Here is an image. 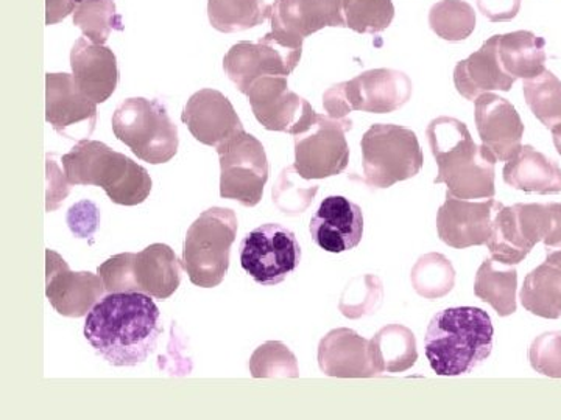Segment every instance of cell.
Masks as SVG:
<instances>
[{
  "label": "cell",
  "mask_w": 561,
  "mask_h": 420,
  "mask_svg": "<svg viewBox=\"0 0 561 420\" xmlns=\"http://www.w3.org/2000/svg\"><path fill=\"white\" fill-rule=\"evenodd\" d=\"M160 308L146 293H108L87 316L84 338L111 366L144 363L161 335Z\"/></svg>",
  "instance_id": "6da1fadb"
},
{
  "label": "cell",
  "mask_w": 561,
  "mask_h": 420,
  "mask_svg": "<svg viewBox=\"0 0 561 420\" xmlns=\"http://www.w3.org/2000/svg\"><path fill=\"white\" fill-rule=\"evenodd\" d=\"M431 151L438 165L435 184H446L448 194L461 200H490L496 195V158L486 147H479L467 125L442 116L426 130Z\"/></svg>",
  "instance_id": "7a4b0ae2"
},
{
  "label": "cell",
  "mask_w": 561,
  "mask_h": 420,
  "mask_svg": "<svg viewBox=\"0 0 561 420\" xmlns=\"http://www.w3.org/2000/svg\"><path fill=\"white\" fill-rule=\"evenodd\" d=\"M493 323L478 307H451L431 319L424 348L432 371L443 377L470 374L493 350Z\"/></svg>",
  "instance_id": "3957f363"
},
{
  "label": "cell",
  "mask_w": 561,
  "mask_h": 420,
  "mask_svg": "<svg viewBox=\"0 0 561 420\" xmlns=\"http://www.w3.org/2000/svg\"><path fill=\"white\" fill-rule=\"evenodd\" d=\"M62 167L70 186L102 187L114 205H142L153 186L146 168L99 140H79Z\"/></svg>",
  "instance_id": "277c9868"
},
{
  "label": "cell",
  "mask_w": 561,
  "mask_h": 420,
  "mask_svg": "<svg viewBox=\"0 0 561 420\" xmlns=\"http://www.w3.org/2000/svg\"><path fill=\"white\" fill-rule=\"evenodd\" d=\"M238 230V217L228 208L205 210L191 224L181 261L194 285L202 289L220 285L230 268L231 246Z\"/></svg>",
  "instance_id": "5b68a950"
},
{
  "label": "cell",
  "mask_w": 561,
  "mask_h": 420,
  "mask_svg": "<svg viewBox=\"0 0 561 420\" xmlns=\"http://www.w3.org/2000/svg\"><path fill=\"white\" fill-rule=\"evenodd\" d=\"M364 183L371 189H389L419 175L424 156L415 132L400 125L376 124L360 142Z\"/></svg>",
  "instance_id": "8992f818"
},
{
  "label": "cell",
  "mask_w": 561,
  "mask_h": 420,
  "mask_svg": "<svg viewBox=\"0 0 561 420\" xmlns=\"http://www.w3.org/2000/svg\"><path fill=\"white\" fill-rule=\"evenodd\" d=\"M114 136L149 164H165L179 153V127L160 102L127 98L113 114Z\"/></svg>",
  "instance_id": "52a82bcc"
},
{
  "label": "cell",
  "mask_w": 561,
  "mask_h": 420,
  "mask_svg": "<svg viewBox=\"0 0 561 420\" xmlns=\"http://www.w3.org/2000/svg\"><path fill=\"white\" fill-rule=\"evenodd\" d=\"M413 84L401 70L373 69L324 92L323 106L332 119L346 120L353 110L390 114L411 101Z\"/></svg>",
  "instance_id": "ba28073f"
},
{
  "label": "cell",
  "mask_w": 561,
  "mask_h": 420,
  "mask_svg": "<svg viewBox=\"0 0 561 420\" xmlns=\"http://www.w3.org/2000/svg\"><path fill=\"white\" fill-rule=\"evenodd\" d=\"M353 130V120H337L317 114L312 124L295 139L294 168L301 179H327L341 175L350 162L346 132Z\"/></svg>",
  "instance_id": "9c48e42d"
},
{
  "label": "cell",
  "mask_w": 561,
  "mask_h": 420,
  "mask_svg": "<svg viewBox=\"0 0 561 420\" xmlns=\"http://www.w3.org/2000/svg\"><path fill=\"white\" fill-rule=\"evenodd\" d=\"M220 158V197L245 208L260 205L268 180L264 145L245 130L217 147Z\"/></svg>",
  "instance_id": "30bf717a"
},
{
  "label": "cell",
  "mask_w": 561,
  "mask_h": 420,
  "mask_svg": "<svg viewBox=\"0 0 561 420\" xmlns=\"http://www.w3.org/2000/svg\"><path fill=\"white\" fill-rule=\"evenodd\" d=\"M241 265L254 282L278 285L301 261V246L294 232L278 223L262 224L241 242Z\"/></svg>",
  "instance_id": "8fae6325"
},
{
  "label": "cell",
  "mask_w": 561,
  "mask_h": 420,
  "mask_svg": "<svg viewBox=\"0 0 561 420\" xmlns=\"http://www.w3.org/2000/svg\"><path fill=\"white\" fill-rule=\"evenodd\" d=\"M549 228L546 205H518L502 208L494 215L486 248L493 260L502 265L522 264L530 250L542 242Z\"/></svg>",
  "instance_id": "7c38bea8"
},
{
  "label": "cell",
  "mask_w": 561,
  "mask_h": 420,
  "mask_svg": "<svg viewBox=\"0 0 561 420\" xmlns=\"http://www.w3.org/2000/svg\"><path fill=\"white\" fill-rule=\"evenodd\" d=\"M302 49L290 46L276 33H267L257 43L242 40L225 55L224 69L228 79L242 94L254 80L265 75L289 77L301 60Z\"/></svg>",
  "instance_id": "4fadbf2b"
},
{
  "label": "cell",
  "mask_w": 561,
  "mask_h": 420,
  "mask_svg": "<svg viewBox=\"0 0 561 420\" xmlns=\"http://www.w3.org/2000/svg\"><path fill=\"white\" fill-rule=\"evenodd\" d=\"M46 120L62 138L88 139L98 125V103L80 90L73 75L47 73Z\"/></svg>",
  "instance_id": "5bb4252c"
},
{
  "label": "cell",
  "mask_w": 561,
  "mask_h": 420,
  "mask_svg": "<svg viewBox=\"0 0 561 420\" xmlns=\"http://www.w3.org/2000/svg\"><path fill=\"white\" fill-rule=\"evenodd\" d=\"M101 276L70 271L68 261L55 250H46V296L58 315L81 318L105 296Z\"/></svg>",
  "instance_id": "9a60e30c"
},
{
  "label": "cell",
  "mask_w": 561,
  "mask_h": 420,
  "mask_svg": "<svg viewBox=\"0 0 561 420\" xmlns=\"http://www.w3.org/2000/svg\"><path fill=\"white\" fill-rule=\"evenodd\" d=\"M504 208L493 200L468 201L446 194V201L437 213L438 237L454 249L486 245L494 215Z\"/></svg>",
  "instance_id": "2e32d148"
},
{
  "label": "cell",
  "mask_w": 561,
  "mask_h": 420,
  "mask_svg": "<svg viewBox=\"0 0 561 420\" xmlns=\"http://www.w3.org/2000/svg\"><path fill=\"white\" fill-rule=\"evenodd\" d=\"M254 117L268 131L295 136L301 120L312 108L308 101L289 90L284 75H265L254 80L247 91Z\"/></svg>",
  "instance_id": "e0dca14e"
},
{
  "label": "cell",
  "mask_w": 561,
  "mask_h": 420,
  "mask_svg": "<svg viewBox=\"0 0 561 420\" xmlns=\"http://www.w3.org/2000/svg\"><path fill=\"white\" fill-rule=\"evenodd\" d=\"M181 120L198 142L214 149L243 131L234 106L216 90L195 92L184 106Z\"/></svg>",
  "instance_id": "ac0fdd59"
},
{
  "label": "cell",
  "mask_w": 561,
  "mask_h": 420,
  "mask_svg": "<svg viewBox=\"0 0 561 420\" xmlns=\"http://www.w3.org/2000/svg\"><path fill=\"white\" fill-rule=\"evenodd\" d=\"M476 103V127L482 145L497 161H511L522 149L524 124L518 110L507 98L486 92Z\"/></svg>",
  "instance_id": "d6986e66"
},
{
  "label": "cell",
  "mask_w": 561,
  "mask_h": 420,
  "mask_svg": "<svg viewBox=\"0 0 561 420\" xmlns=\"http://www.w3.org/2000/svg\"><path fill=\"white\" fill-rule=\"evenodd\" d=\"M309 232L321 249L345 253L356 248L364 237V213L345 197H328L312 217Z\"/></svg>",
  "instance_id": "ffe728a7"
},
{
  "label": "cell",
  "mask_w": 561,
  "mask_h": 420,
  "mask_svg": "<svg viewBox=\"0 0 561 420\" xmlns=\"http://www.w3.org/2000/svg\"><path fill=\"white\" fill-rule=\"evenodd\" d=\"M73 80L92 102L105 103L119 83V69L114 51L94 44L87 36L77 40L70 50Z\"/></svg>",
  "instance_id": "44dd1931"
},
{
  "label": "cell",
  "mask_w": 561,
  "mask_h": 420,
  "mask_svg": "<svg viewBox=\"0 0 561 420\" xmlns=\"http://www.w3.org/2000/svg\"><path fill=\"white\" fill-rule=\"evenodd\" d=\"M319 366L323 374L337 378L376 377L370 340L351 329L331 330L319 345Z\"/></svg>",
  "instance_id": "7402d4cb"
},
{
  "label": "cell",
  "mask_w": 561,
  "mask_h": 420,
  "mask_svg": "<svg viewBox=\"0 0 561 420\" xmlns=\"http://www.w3.org/2000/svg\"><path fill=\"white\" fill-rule=\"evenodd\" d=\"M515 79L502 69L497 57V35L491 36L481 49L460 61L454 69V84L461 97L476 102L491 91H511Z\"/></svg>",
  "instance_id": "603a6c76"
},
{
  "label": "cell",
  "mask_w": 561,
  "mask_h": 420,
  "mask_svg": "<svg viewBox=\"0 0 561 420\" xmlns=\"http://www.w3.org/2000/svg\"><path fill=\"white\" fill-rule=\"evenodd\" d=\"M183 261L171 246L153 243L135 254L133 278L138 293H146L154 300L165 301L179 290Z\"/></svg>",
  "instance_id": "cb8c5ba5"
},
{
  "label": "cell",
  "mask_w": 561,
  "mask_h": 420,
  "mask_svg": "<svg viewBox=\"0 0 561 420\" xmlns=\"http://www.w3.org/2000/svg\"><path fill=\"white\" fill-rule=\"evenodd\" d=\"M271 20L272 32L298 49L308 36L331 27L328 0H275Z\"/></svg>",
  "instance_id": "d4e9b609"
},
{
  "label": "cell",
  "mask_w": 561,
  "mask_h": 420,
  "mask_svg": "<svg viewBox=\"0 0 561 420\" xmlns=\"http://www.w3.org/2000/svg\"><path fill=\"white\" fill-rule=\"evenodd\" d=\"M502 175L505 184L526 194L553 195L561 191L560 165L531 145H523L507 161Z\"/></svg>",
  "instance_id": "484cf974"
},
{
  "label": "cell",
  "mask_w": 561,
  "mask_h": 420,
  "mask_svg": "<svg viewBox=\"0 0 561 420\" xmlns=\"http://www.w3.org/2000/svg\"><path fill=\"white\" fill-rule=\"evenodd\" d=\"M519 300L531 315L545 319L561 318V249L548 250L540 267L526 276Z\"/></svg>",
  "instance_id": "4316f807"
},
{
  "label": "cell",
  "mask_w": 561,
  "mask_h": 420,
  "mask_svg": "<svg viewBox=\"0 0 561 420\" xmlns=\"http://www.w3.org/2000/svg\"><path fill=\"white\" fill-rule=\"evenodd\" d=\"M497 57L513 79H535L546 70V40L527 31L497 35Z\"/></svg>",
  "instance_id": "83f0119b"
},
{
  "label": "cell",
  "mask_w": 561,
  "mask_h": 420,
  "mask_svg": "<svg viewBox=\"0 0 561 420\" xmlns=\"http://www.w3.org/2000/svg\"><path fill=\"white\" fill-rule=\"evenodd\" d=\"M331 27L351 28L356 33H381L394 18L391 0H328Z\"/></svg>",
  "instance_id": "f1b7e54d"
},
{
  "label": "cell",
  "mask_w": 561,
  "mask_h": 420,
  "mask_svg": "<svg viewBox=\"0 0 561 420\" xmlns=\"http://www.w3.org/2000/svg\"><path fill=\"white\" fill-rule=\"evenodd\" d=\"M373 363L381 375L383 372L398 374L415 366L419 360L416 338L411 329L401 324L382 327L370 340Z\"/></svg>",
  "instance_id": "f546056e"
},
{
  "label": "cell",
  "mask_w": 561,
  "mask_h": 420,
  "mask_svg": "<svg viewBox=\"0 0 561 420\" xmlns=\"http://www.w3.org/2000/svg\"><path fill=\"white\" fill-rule=\"evenodd\" d=\"M501 265L494 260L482 261L476 275L474 293L479 300L490 304L501 318H505L516 312L518 271L511 265Z\"/></svg>",
  "instance_id": "4dcf8cb0"
},
{
  "label": "cell",
  "mask_w": 561,
  "mask_h": 420,
  "mask_svg": "<svg viewBox=\"0 0 561 420\" xmlns=\"http://www.w3.org/2000/svg\"><path fill=\"white\" fill-rule=\"evenodd\" d=\"M210 25L221 33L250 31L272 16L265 0H208Z\"/></svg>",
  "instance_id": "1f68e13d"
},
{
  "label": "cell",
  "mask_w": 561,
  "mask_h": 420,
  "mask_svg": "<svg viewBox=\"0 0 561 420\" xmlns=\"http://www.w3.org/2000/svg\"><path fill=\"white\" fill-rule=\"evenodd\" d=\"M73 24L83 32V36L101 46H105L111 32L125 28L114 0H77Z\"/></svg>",
  "instance_id": "d6a6232c"
},
{
  "label": "cell",
  "mask_w": 561,
  "mask_h": 420,
  "mask_svg": "<svg viewBox=\"0 0 561 420\" xmlns=\"http://www.w3.org/2000/svg\"><path fill=\"white\" fill-rule=\"evenodd\" d=\"M411 280L413 289L424 300H440L451 293L456 283V271L451 260L443 254L430 253L421 256L412 268Z\"/></svg>",
  "instance_id": "836d02e7"
},
{
  "label": "cell",
  "mask_w": 561,
  "mask_h": 420,
  "mask_svg": "<svg viewBox=\"0 0 561 420\" xmlns=\"http://www.w3.org/2000/svg\"><path fill=\"white\" fill-rule=\"evenodd\" d=\"M523 92L531 113L548 130L561 124V81L551 70L524 80Z\"/></svg>",
  "instance_id": "e575fe53"
},
{
  "label": "cell",
  "mask_w": 561,
  "mask_h": 420,
  "mask_svg": "<svg viewBox=\"0 0 561 420\" xmlns=\"http://www.w3.org/2000/svg\"><path fill=\"white\" fill-rule=\"evenodd\" d=\"M430 25L438 38L459 43L470 38L476 28L474 9L467 0H440L432 5Z\"/></svg>",
  "instance_id": "d590c367"
},
{
  "label": "cell",
  "mask_w": 561,
  "mask_h": 420,
  "mask_svg": "<svg viewBox=\"0 0 561 420\" xmlns=\"http://www.w3.org/2000/svg\"><path fill=\"white\" fill-rule=\"evenodd\" d=\"M250 372L254 378L300 377L297 357L280 341H267L254 350Z\"/></svg>",
  "instance_id": "8d00e7d4"
},
{
  "label": "cell",
  "mask_w": 561,
  "mask_h": 420,
  "mask_svg": "<svg viewBox=\"0 0 561 420\" xmlns=\"http://www.w3.org/2000/svg\"><path fill=\"white\" fill-rule=\"evenodd\" d=\"M382 296L381 280L376 276L367 275L351 282L350 289L343 293L339 307L346 318L357 319L378 311L381 307Z\"/></svg>",
  "instance_id": "74e56055"
},
{
  "label": "cell",
  "mask_w": 561,
  "mask_h": 420,
  "mask_svg": "<svg viewBox=\"0 0 561 420\" xmlns=\"http://www.w3.org/2000/svg\"><path fill=\"white\" fill-rule=\"evenodd\" d=\"M294 172V167L284 168L280 172L278 183L273 186L272 190L273 202L278 206L280 212L290 217L300 215L305 212L311 206L317 191H319V186H297L294 178H291Z\"/></svg>",
  "instance_id": "f35d334b"
},
{
  "label": "cell",
  "mask_w": 561,
  "mask_h": 420,
  "mask_svg": "<svg viewBox=\"0 0 561 420\" xmlns=\"http://www.w3.org/2000/svg\"><path fill=\"white\" fill-rule=\"evenodd\" d=\"M530 366L546 377L561 378V331L535 338L529 349Z\"/></svg>",
  "instance_id": "ab89813d"
},
{
  "label": "cell",
  "mask_w": 561,
  "mask_h": 420,
  "mask_svg": "<svg viewBox=\"0 0 561 420\" xmlns=\"http://www.w3.org/2000/svg\"><path fill=\"white\" fill-rule=\"evenodd\" d=\"M135 253L117 254L103 261L99 267V276L105 283L106 293H138L133 278Z\"/></svg>",
  "instance_id": "60d3db41"
},
{
  "label": "cell",
  "mask_w": 561,
  "mask_h": 420,
  "mask_svg": "<svg viewBox=\"0 0 561 420\" xmlns=\"http://www.w3.org/2000/svg\"><path fill=\"white\" fill-rule=\"evenodd\" d=\"M68 226L76 237L90 238L101 224V210L90 200L76 202L68 210Z\"/></svg>",
  "instance_id": "b9f144b4"
},
{
  "label": "cell",
  "mask_w": 561,
  "mask_h": 420,
  "mask_svg": "<svg viewBox=\"0 0 561 420\" xmlns=\"http://www.w3.org/2000/svg\"><path fill=\"white\" fill-rule=\"evenodd\" d=\"M69 191L70 183L68 176L60 171L57 162L54 161V154H47V212L50 213L60 208L61 202L66 200Z\"/></svg>",
  "instance_id": "7bdbcfd3"
},
{
  "label": "cell",
  "mask_w": 561,
  "mask_h": 420,
  "mask_svg": "<svg viewBox=\"0 0 561 420\" xmlns=\"http://www.w3.org/2000/svg\"><path fill=\"white\" fill-rule=\"evenodd\" d=\"M478 7L491 22L512 21L522 10V0H478Z\"/></svg>",
  "instance_id": "ee69618b"
},
{
  "label": "cell",
  "mask_w": 561,
  "mask_h": 420,
  "mask_svg": "<svg viewBox=\"0 0 561 420\" xmlns=\"http://www.w3.org/2000/svg\"><path fill=\"white\" fill-rule=\"evenodd\" d=\"M549 228L546 232V250L561 249V202H549Z\"/></svg>",
  "instance_id": "f6af8a7d"
},
{
  "label": "cell",
  "mask_w": 561,
  "mask_h": 420,
  "mask_svg": "<svg viewBox=\"0 0 561 420\" xmlns=\"http://www.w3.org/2000/svg\"><path fill=\"white\" fill-rule=\"evenodd\" d=\"M77 0H47L46 25L58 24L76 11Z\"/></svg>",
  "instance_id": "bcb514c9"
},
{
  "label": "cell",
  "mask_w": 561,
  "mask_h": 420,
  "mask_svg": "<svg viewBox=\"0 0 561 420\" xmlns=\"http://www.w3.org/2000/svg\"><path fill=\"white\" fill-rule=\"evenodd\" d=\"M552 138L553 145H556L557 151L561 154V124L557 125V127L552 128Z\"/></svg>",
  "instance_id": "7dc6e473"
}]
</instances>
